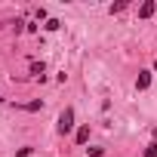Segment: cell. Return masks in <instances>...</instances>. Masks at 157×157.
Returning <instances> with one entry per match:
<instances>
[{"mask_svg":"<svg viewBox=\"0 0 157 157\" xmlns=\"http://www.w3.org/2000/svg\"><path fill=\"white\" fill-rule=\"evenodd\" d=\"M56 129H59V136H65V132H71V129H74V108H65V111L59 114Z\"/></svg>","mask_w":157,"mask_h":157,"instance_id":"cell-1","label":"cell"},{"mask_svg":"<svg viewBox=\"0 0 157 157\" xmlns=\"http://www.w3.org/2000/svg\"><path fill=\"white\" fill-rule=\"evenodd\" d=\"M151 86V71H139V77H136V90H148Z\"/></svg>","mask_w":157,"mask_h":157,"instance_id":"cell-2","label":"cell"},{"mask_svg":"<svg viewBox=\"0 0 157 157\" xmlns=\"http://www.w3.org/2000/svg\"><path fill=\"white\" fill-rule=\"evenodd\" d=\"M154 10H157L154 0H145V3L139 6V16H142V19H151V16H154Z\"/></svg>","mask_w":157,"mask_h":157,"instance_id":"cell-3","label":"cell"},{"mask_svg":"<svg viewBox=\"0 0 157 157\" xmlns=\"http://www.w3.org/2000/svg\"><path fill=\"white\" fill-rule=\"evenodd\" d=\"M74 139H77V145H86V142H90V126H80Z\"/></svg>","mask_w":157,"mask_h":157,"instance_id":"cell-4","label":"cell"},{"mask_svg":"<svg viewBox=\"0 0 157 157\" xmlns=\"http://www.w3.org/2000/svg\"><path fill=\"white\" fill-rule=\"evenodd\" d=\"M31 74L43 80V62H31Z\"/></svg>","mask_w":157,"mask_h":157,"instance_id":"cell-5","label":"cell"},{"mask_svg":"<svg viewBox=\"0 0 157 157\" xmlns=\"http://www.w3.org/2000/svg\"><path fill=\"white\" fill-rule=\"evenodd\" d=\"M43 28H46V31H59V28H62V22H59V19H46V25H43Z\"/></svg>","mask_w":157,"mask_h":157,"instance_id":"cell-6","label":"cell"},{"mask_svg":"<svg viewBox=\"0 0 157 157\" xmlns=\"http://www.w3.org/2000/svg\"><path fill=\"white\" fill-rule=\"evenodd\" d=\"M145 157H157V142H151V145L145 148Z\"/></svg>","mask_w":157,"mask_h":157,"instance_id":"cell-7","label":"cell"},{"mask_svg":"<svg viewBox=\"0 0 157 157\" xmlns=\"http://www.w3.org/2000/svg\"><path fill=\"white\" fill-rule=\"evenodd\" d=\"M40 108H43V102H28L25 105V111H40Z\"/></svg>","mask_w":157,"mask_h":157,"instance_id":"cell-8","label":"cell"},{"mask_svg":"<svg viewBox=\"0 0 157 157\" xmlns=\"http://www.w3.org/2000/svg\"><path fill=\"white\" fill-rule=\"evenodd\" d=\"M154 142H157V129H154Z\"/></svg>","mask_w":157,"mask_h":157,"instance_id":"cell-9","label":"cell"},{"mask_svg":"<svg viewBox=\"0 0 157 157\" xmlns=\"http://www.w3.org/2000/svg\"><path fill=\"white\" fill-rule=\"evenodd\" d=\"M154 71H157V62H154Z\"/></svg>","mask_w":157,"mask_h":157,"instance_id":"cell-10","label":"cell"}]
</instances>
